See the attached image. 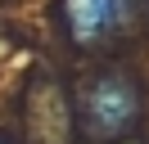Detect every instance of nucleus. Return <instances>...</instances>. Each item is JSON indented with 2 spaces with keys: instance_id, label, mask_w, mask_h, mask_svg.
<instances>
[{
  "instance_id": "1",
  "label": "nucleus",
  "mask_w": 149,
  "mask_h": 144,
  "mask_svg": "<svg viewBox=\"0 0 149 144\" xmlns=\"http://www.w3.org/2000/svg\"><path fill=\"white\" fill-rule=\"evenodd\" d=\"M136 122H140V90L122 72H100L77 95V126L86 140H100V144L122 140Z\"/></svg>"
},
{
  "instance_id": "2",
  "label": "nucleus",
  "mask_w": 149,
  "mask_h": 144,
  "mask_svg": "<svg viewBox=\"0 0 149 144\" xmlns=\"http://www.w3.org/2000/svg\"><path fill=\"white\" fill-rule=\"evenodd\" d=\"M136 0H63V27L77 45H104L127 27Z\"/></svg>"
},
{
  "instance_id": "3",
  "label": "nucleus",
  "mask_w": 149,
  "mask_h": 144,
  "mask_svg": "<svg viewBox=\"0 0 149 144\" xmlns=\"http://www.w3.org/2000/svg\"><path fill=\"white\" fill-rule=\"evenodd\" d=\"M0 144H9V140H0Z\"/></svg>"
}]
</instances>
